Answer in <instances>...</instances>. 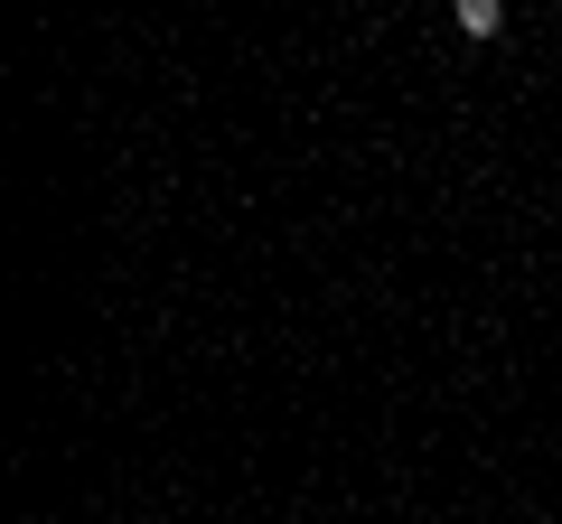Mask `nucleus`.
<instances>
[{
  "mask_svg": "<svg viewBox=\"0 0 562 524\" xmlns=\"http://www.w3.org/2000/svg\"><path fill=\"white\" fill-rule=\"evenodd\" d=\"M460 29L469 38H506V0H460Z\"/></svg>",
  "mask_w": 562,
  "mask_h": 524,
  "instance_id": "1",
  "label": "nucleus"
}]
</instances>
